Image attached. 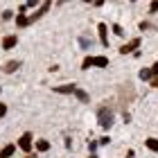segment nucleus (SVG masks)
<instances>
[{"label": "nucleus", "mask_w": 158, "mask_h": 158, "mask_svg": "<svg viewBox=\"0 0 158 158\" xmlns=\"http://www.w3.org/2000/svg\"><path fill=\"white\" fill-rule=\"evenodd\" d=\"M113 120H115V115H113V111L109 109V106H99V111H97V124L102 129H111L113 127Z\"/></svg>", "instance_id": "1"}, {"label": "nucleus", "mask_w": 158, "mask_h": 158, "mask_svg": "<svg viewBox=\"0 0 158 158\" xmlns=\"http://www.w3.org/2000/svg\"><path fill=\"white\" fill-rule=\"evenodd\" d=\"M90 66H97V68H109V59H106V56H86L84 63H81V68H84V70H88Z\"/></svg>", "instance_id": "2"}, {"label": "nucleus", "mask_w": 158, "mask_h": 158, "mask_svg": "<svg viewBox=\"0 0 158 158\" xmlns=\"http://www.w3.org/2000/svg\"><path fill=\"white\" fill-rule=\"evenodd\" d=\"M140 43H142V39L140 36H135V39H131V41H129V43H124V45H122L120 48V52L122 54H129V52H138V48H140Z\"/></svg>", "instance_id": "3"}, {"label": "nucleus", "mask_w": 158, "mask_h": 158, "mask_svg": "<svg viewBox=\"0 0 158 158\" xmlns=\"http://www.w3.org/2000/svg\"><path fill=\"white\" fill-rule=\"evenodd\" d=\"M18 147L23 149V152H32V133H23L18 138Z\"/></svg>", "instance_id": "4"}, {"label": "nucleus", "mask_w": 158, "mask_h": 158, "mask_svg": "<svg viewBox=\"0 0 158 158\" xmlns=\"http://www.w3.org/2000/svg\"><path fill=\"white\" fill-rule=\"evenodd\" d=\"M77 90H79V88H77L75 84H63V86H54V93H61V95H70V93L75 95Z\"/></svg>", "instance_id": "5"}, {"label": "nucleus", "mask_w": 158, "mask_h": 158, "mask_svg": "<svg viewBox=\"0 0 158 158\" xmlns=\"http://www.w3.org/2000/svg\"><path fill=\"white\" fill-rule=\"evenodd\" d=\"M97 32H99V41H102V45L109 48V36H106V34H109V27H106V23H99L97 25Z\"/></svg>", "instance_id": "6"}, {"label": "nucleus", "mask_w": 158, "mask_h": 158, "mask_svg": "<svg viewBox=\"0 0 158 158\" xmlns=\"http://www.w3.org/2000/svg\"><path fill=\"white\" fill-rule=\"evenodd\" d=\"M50 7H52V2H50V0H45V2L41 5V9H39V11H34L32 16H30V23H34V20H39V18L43 16V14H45V11L50 9Z\"/></svg>", "instance_id": "7"}, {"label": "nucleus", "mask_w": 158, "mask_h": 158, "mask_svg": "<svg viewBox=\"0 0 158 158\" xmlns=\"http://www.w3.org/2000/svg\"><path fill=\"white\" fill-rule=\"evenodd\" d=\"M16 43H18V36H16V34H9V36L2 39V48H5V50H11Z\"/></svg>", "instance_id": "8"}, {"label": "nucleus", "mask_w": 158, "mask_h": 158, "mask_svg": "<svg viewBox=\"0 0 158 158\" xmlns=\"http://www.w3.org/2000/svg\"><path fill=\"white\" fill-rule=\"evenodd\" d=\"M18 68H20V61H18V59H14V61H7L5 66H2V70H5V73H16Z\"/></svg>", "instance_id": "9"}, {"label": "nucleus", "mask_w": 158, "mask_h": 158, "mask_svg": "<svg viewBox=\"0 0 158 158\" xmlns=\"http://www.w3.org/2000/svg\"><path fill=\"white\" fill-rule=\"evenodd\" d=\"M140 79H142V81H152V79H156V73L152 68H142L140 70Z\"/></svg>", "instance_id": "10"}, {"label": "nucleus", "mask_w": 158, "mask_h": 158, "mask_svg": "<svg viewBox=\"0 0 158 158\" xmlns=\"http://www.w3.org/2000/svg\"><path fill=\"white\" fill-rule=\"evenodd\" d=\"M14 152H16V145H5L2 149H0V158H11Z\"/></svg>", "instance_id": "11"}, {"label": "nucleus", "mask_w": 158, "mask_h": 158, "mask_svg": "<svg viewBox=\"0 0 158 158\" xmlns=\"http://www.w3.org/2000/svg\"><path fill=\"white\" fill-rule=\"evenodd\" d=\"M145 147L152 149V152H158V138H147L145 140Z\"/></svg>", "instance_id": "12"}, {"label": "nucleus", "mask_w": 158, "mask_h": 158, "mask_svg": "<svg viewBox=\"0 0 158 158\" xmlns=\"http://www.w3.org/2000/svg\"><path fill=\"white\" fill-rule=\"evenodd\" d=\"M75 95H77V99H79V102H90V95H88V93H86V90H81V88H79L77 93H75Z\"/></svg>", "instance_id": "13"}, {"label": "nucleus", "mask_w": 158, "mask_h": 158, "mask_svg": "<svg viewBox=\"0 0 158 158\" xmlns=\"http://www.w3.org/2000/svg\"><path fill=\"white\" fill-rule=\"evenodd\" d=\"M16 25H18V27H27V25H30V16H23V14H18Z\"/></svg>", "instance_id": "14"}, {"label": "nucleus", "mask_w": 158, "mask_h": 158, "mask_svg": "<svg viewBox=\"0 0 158 158\" xmlns=\"http://www.w3.org/2000/svg\"><path fill=\"white\" fill-rule=\"evenodd\" d=\"M36 149H39V152H48V149H50V142H48V140H39V142H36Z\"/></svg>", "instance_id": "15"}, {"label": "nucleus", "mask_w": 158, "mask_h": 158, "mask_svg": "<svg viewBox=\"0 0 158 158\" xmlns=\"http://www.w3.org/2000/svg\"><path fill=\"white\" fill-rule=\"evenodd\" d=\"M79 45H81L84 50H88V48H90V41H88V39H84V36H81V39H79Z\"/></svg>", "instance_id": "16"}, {"label": "nucleus", "mask_w": 158, "mask_h": 158, "mask_svg": "<svg viewBox=\"0 0 158 158\" xmlns=\"http://www.w3.org/2000/svg\"><path fill=\"white\" fill-rule=\"evenodd\" d=\"M140 30H142V32H145V30H154V25L147 23V20H142V23H140Z\"/></svg>", "instance_id": "17"}, {"label": "nucleus", "mask_w": 158, "mask_h": 158, "mask_svg": "<svg viewBox=\"0 0 158 158\" xmlns=\"http://www.w3.org/2000/svg\"><path fill=\"white\" fill-rule=\"evenodd\" d=\"M113 34H118V36H124V30H122L120 25H113Z\"/></svg>", "instance_id": "18"}, {"label": "nucleus", "mask_w": 158, "mask_h": 158, "mask_svg": "<svg viewBox=\"0 0 158 158\" xmlns=\"http://www.w3.org/2000/svg\"><path fill=\"white\" fill-rule=\"evenodd\" d=\"M97 145H99V142H95V140H90V142H88V152H90V154H95V149H97Z\"/></svg>", "instance_id": "19"}, {"label": "nucleus", "mask_w": 158, "mask_h": 158, "mask_svg": "<svg viewBox=\"0 0 158 158\" xmlns=\"http://www.w3.org/2000/svg\"><path fill=\"white\" fill-rule=\"evenodd\" d=\"M149 11H152V14H156V11H158V0H154V2L149 5Z\"/></svg>", "instance_id": "20"}, {"label": "nucleus", "mask_w": 158, "mask_h": 158, "mask_svg": "<svg viewBox=\"0 0 158 158\" xmlns=\"http://www.w3.org/2000/svg\"><path fill=\"white\" fill-rule=\"evenodd\" d=\"M11 18H14L11 11H2V20H11Z\"/></svg>", "instance_id": "21"}, {"label": "nucleus", "mask_w": 158, "mask_h": 158, "mask_svg": "<svg viewBox=\"0 0 158 158\" xmlns=\"http://www.w3.org/2000/svg\"><path fill=\"white\" fill-rule=\"evenodd\" d=\"M109 142H111V138H109V135H104V138L99 140V145H109Z\"/></svg>", "instance_id": "22"}, {"label": "nucleus", "mask_w": 158, "mask_h": 158, "mask_svg": "<svg viewBox=\"0 0 158 158\" xmlns=\"http://www.w3.org/2000/svg\"><path fill=\"white\" fill-rule=\"evenodd\" d=\"M5 113H7V106H5L2 102H0V118H2V115H5Z\"/></svg>", "instance_id": "23"}, {"label": "nucleus", "mask_w": 158, "mask_h": 158, "mask_svg": "<svg viewBox=\"0 0 158 158\" xmlns=\"http://www.w3.org/2000/svg\"><path fill=\"white\" fill-rule=\"evenodd\" d=\"M152 70H154V73H156V77H158V61H156L154 66H152Z\"/></svg>", "instance_id": "24"}, {"label": "nucleus", "mask_w": 158, "mask_h": 158, "mask_svg": "<svg viewBox=\"0 0 158 158\" xmlns=\"http://www.w3.org/2000/svg\"><path fill=\"white\" fill-rule=\"evenodd\" d=\"M152 86H154V88H158V77H156V79H152Z\"/></svg>", "instance_id": "25"}, {"label": "nucleus", "mask_w": 158, "mask_h": 158, "mask_svg": "<svg viewBox=\"0 0 158 158\" xmlns=\"http://www.w3.org/2000/svg\"><path fill=\"white\" fill-rule=\"evenodd\" d=\"M27 158H36V156H34V154H30V156H27Z\"/></svg>", "instance_id": "26"}, {"label": "nucleus", "mask_w": 158, "mask_h": 158, "mask_svg": "<svg viewBox=\"0 0 158 158\" xmlns=\"http://www.w3.org/2000/svg\"><path fill=\"white\" fill-rule=\"evenodd\" d=\"M90 158H97V156H95V154H90Z\"/></svg>", "instance_id": "27"}]
</instances>
